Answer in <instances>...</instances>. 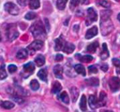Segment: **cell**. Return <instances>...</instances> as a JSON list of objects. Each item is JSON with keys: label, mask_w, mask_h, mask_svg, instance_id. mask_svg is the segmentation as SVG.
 Segmentation results:
<instances>
[{"label": "cell", "mask_w": 120, "mask_h": 112, "mask_svg": "<svg viewBox=\"0 0 120 112\" xmlns=\"http://www.w3.org/2000/svg\"><path fill=\"white\" fill-rule=\"evenodd\" d=\"M97 18H98V16L96 11L93 8H89L87 10V18L86 20V25H89L93 22L96 21Z\"/></svg>", "instance_id": "cell-4"}, {"label": "cell", "mask_w": 120, "mask_h": 112, "mask_svg": "<svg viewBox=\"0 0 120 112\" xmlns=\"http://www.w3.org/2000/svg\"><path fill=\"white\" fill-rule=\"evenodd\" d=\"M106 101H107V95H106V94L104 92H101V94H100V98L98 100L100 107L105 106V104H106Z\"/></svg>", "instance_id": "cell-23"}, {"label": "cell", "mask_w": 120, "mask_h": 112, "mask_svg": "<svg viewBox=\"0 0 120 112\" xmlns=\"http://www.w3.org/2000/svg\"><path fill=\"white\" fill-rule=\"evenodd\" d=\"M113 112L112 111H110V110H103V111H102V112Z\"/></svg>", "instance_id": "cell-43"}, {"label": "cell", "mask_w": 120, "mask_h": 112, "mask_svg": "<svg viewBox=\"0 0 120 112\" xmlns=\"http://www.w3.org/2000/svg\"><path fill=\"white\" fill-rule=\"evenodd\" d=\"M6 77H7V74H6V72L4 69V66L1 65V69H0V78H1V80H4Z\"/></svg>", "instance_id": "cell-31"}, {"label": "cell", "mask_w": 120, "mask_h": 112, "mask_svg": "<svg viewBox=\"0 0 120 112\" xmlns=\"http://www.w3.org/2000/svg\"><path fill=\"white\" fill-rule=\"evenodd\" d=\"M8 70L10 73H13L14 72H15L17 71V66L15 65H13V64H11L8 66Z\"/></svg>", "instance_id": "cell-35"}, {"label": "cell", "mask_w": 120, "mask_h": 112, "mask_svg": "<svg viewBox=\"0 0 120 112\" xmlns=\"http://www.w3.org/2000/svg\"><path fill=\"white\" fill-rule=\"evenodd\" d=\"M78 55V54H77ZM79 56V61H81L82 62H84V63H89L91 62L93 60V57L90 55H85V56H81L80 54L78 55Z\"/></svg>", "instance_id": "cell-25"}, {"label": "cell", "mask_w": 120, "mask_h": 112, "mask_svg": "<svg viewBox=\"0 0 120 112\" xmlns=\"http://www.w3.org/2000/svg\"><path fill=\"white\" fill-rule=\"evenodd\" d=\"M30 31L32 32L34 37H44L46 35L44 27L41 21H37L36 23H34L32 25L30 28Z\"/></svg>", "instance_id": "cell-2"}, {"label": "cell", "mask_w": 120, "mask_h": 112, "mask_svg": "<svg viewBox=\"0 0 120 112\" xmlns=\"http://www.w3.org/2000/svg\"><path fill=\"white\" fill-rule=\"evenodd\" d=\"M97 34H98V28L96 26H94L87 30L85 37H86V39L89 40V39H91L92 37H94V36H96Z\"/></svg>", "instance_id": "cell-10"}, {"label": "cell", "mask_w": 120, "mask_h": 112, "mask_svg": "<svg viewBox=\"0 0 120 112\" xmlns=\"http://www.w3.org/2000/svg\"><path fill=\"white\" fill-rule=\"evenodd\" d=\"M89 71L90 73H98V69L95 66H90L89 67Z\"/></svg>", "instance_id": "cell-36"}, {"label": "cell", "mask_w": 120, "mask_h": 112, "mask_svg": "<svg viewBox=\"0 0 120 112\" xmlns=\"http://www.w3.org/2000/svg\"><path fill=\"white\" fill-rule=\"evenodd\" d=\"M116 44H118V45H120V33H118L117 35V37H116Z\"/></svg>", "instance_id": "cell-41"}, {"label": "cell", "mask_w": 120, "mask_h": 112, "mask_svg": "<svg viewBox=\"0 0 120 112\" xmlns=\"http://www.w3.org/2000/svg\"><path fill=\"white\" fill-rule=\"evenodd\" d=\"M1 107H3L4 109H11L12 108L14 107V104L11 102H9V101H4V102H1Z\"/></svg>", "instance_id": "cell-27"}, {"label": "cell", "mask_w": 120, "mask_h": 112, "mask_svg": "<svg viewBox=\"0 0 120 112\" xmlns=\"http://www.w3.org/2000/svg\"><path fill=\"white\" fill-rule=\"evenodd\" d=\"M70 94H71V97H72V102H75L77 100L78 97H79V92L78 89L77 88H75V87L71 88V89H70Z\"/></svg>", "instance_id": "cell-15"}, {"label": "cell", "mask_w": 120, "mask_h": 112, "mask_svg": "<svg viewBox=\"0 0 120 112\" xmlns=\"http://www.w3.org/2000/svg\"><path fill=\"white\" fill-rule=\"evenodd\" d=\"M112 61V64L115 65V66L118 68L117 73H120V60L117 59H113Z\"/></svg>", "instance_id": "cell-34"}, {"label": "cell", "mask_w": 120, "mask_h": 112, "mask_svg": "<svg viewBox=\"0 0 120 112\" xmlns=\"http://www.w3.org/2000/svg\"><path fill=\"white\" fill-rule=\"evenodd\" d=\"M75 71L79 73V74H81L83 76H86V71H85V68L84 67L81 65V64H76L75 66Z\"/></svg>", "instance_id": "cell-21"}, {"label": "cell", "mask_w": 120, "mask_h": 112, "mask_svg": "<svg viewBox=\"0 0 120 112\" xmlns=\"http://www.w3.org/2000/svg\"><path fill=\"white\" fill-rule=\"evenodd\" d=\"M79 2H80V0H71L70 1V8L72 10L75 8L79 4Z\"/></svg>", "instance_id": "cell-33"}, {"label": "cell", "mask_w": 120, "mask_h": 112, "mask_svg": "<svg viewBox=\"0 0 120 112\" xmlns=\"http://www.w3.org/2000/svg\"><path fill=\"white\" fill-rule=\"evenodd\" d=\"M36 17H37V14H36L35 13H34V12H28V13L25 15V18L27 20H33V19H34Z\"/></svg>", "instance_id": "cell-32"}, {"label": "cell", "mask_w": 120, "mask_h": 112, "mask_svg": "<svg viewBox=\"0 0 120 112\" xmlns=\"http://www.w3.org/2000/svg\"><path fill=\"white\" fill-rule=\"evenodd\" d=\"M34 61L38 66H41L45 64V57L43 55L39 54L35 58Z\"/></svg>", "instance_id": "cell-20"}, {"label": "cell", "mask_w": 120, "mask_h": 112, "mask_svg": "<svg viewBox=\"0 0 120 112\" xmlns=\"http://www.w3.org/2000/svg\"><path fill=\"white\" fill-rule=\"evenodd\" d=\"M86 83L89 85H91V86H98L99 85V80L98 78H89V79H86Z\"/></svg>", "instance_id": "cell-24"}, {"label": "cell", "mask_w": 120, "mask_h": 112, "mask_svg": "<svg viewBox=\"0 0 120 112\" xmlns=\"http://www.w3.org/2000/svg\"><path fill=\"white\" fill-rule=\"evenodd\" d=\"M63 56L62 54H58L55 57V60L56 61H60L63 60Z\"/></svg>", "instance_id": "cell-38"}, {"label": "cell", "mask_w": 120, "mask_h": 112, "mask_svg": "<svg viewBox=\"0 0 120 112\" xmlns=\"http://www.w3.org/2000/svg\"><path fill=\"white\" fill-rule=\"evenodd\" d=\"M115 1H120V0H115Z\"/></svg>", "instance_id": "cell-45"}, {"label": "cell", "mask_w": 120, "mask_h": 112, "mask_svg": "<svg viewBox=\"0 0 120 112\" xmlns=\"http://www.w3.org/2000/svg\"><path fill=\"white\" fill-rule=\"evenodd\" d=\"M79 107H80L82 111H83V112L86 111V109H87V107H86V96L84 95L81 97L80 102H79Z\"/></svg>", "instance_id": "cell-22"}, {"label": "cell", "mask_w": 120, "mask_h": 112, "mask_svg": "<svg viewBox=\"0 0 120 112\" xmlns=\"http://www.w3.org/2000/svg\"><path fill=\"white\" fill-rule=\"evenodd\" d=\"M108 57H109V52L108 49L107 44L105 43H103V50H102V52L101 53V58L103 60H105Z\"/></svg>", "instance_id": "cell-17"}, {"label": "cell", "mask_w": 120, "mask_h": 112, "mask_svg": "<svg viewBox=\"0 0 120 112\" xmlns=\"http://www.w3.org/2000/svg\"><path fill=\"white\" fill-rule=\"evenodd\" d=\"M38 77L43 81L47 82V76H48V71L46 68H42L41 69L38 73H37Z\"/></svg>", "instance_id": "cell-14"}, {"label": "cell", "mask_w": 120, "mask_h": 112, "mask_svg": "<svg viewBox=\"0 0 120 112\" xmlns=\"http://www.w3.org/2000/svg\"><path fill=\"white\" fill-rule=\"evenodd\" d=\"M63 67L60 64H57L53 68V73L56 78L59 79L63 78Z\"/></svg>", "instance_id": "cell-11"}, {"label": "cell", "mask_w": 120, "mask_h": 112, "mask_svg": "<svg viewBox=\"0 0 120 112\" xmlns=\"http://www.w3.org/2000/svg\"><path fill=\"white\" fill-rule=\"evenodd\" d=\"M65 44V42L62 36L59 37L55 40V50L56 51H60L63 49L64 46Z\"/></svg>", "instance_id": "cell-8"}, {"label": "cell", "mask_w": 120, "mask_h": 112, "mask_svg": "<svg viewBox=\"0 0 120 112\" xmlns=\"http://www.w3.org/2000/svg\"><path fill=\"white\" fill-rule=\"evenodd\" d=\"M68 0H57L56 5L58 9L60 10H63L65 8L66 4Z\"/></svg>", "instance_id": "cell-29"}, {"label": "cell", "mask_w": 120, "mask_h": 112, "mask_svg": "<svg viewBox=\"0 0 120 112\" xmlns=\"http://www.w3.org/2000/svg\"><path fill=\"white\" fill-rule=\"evenodd\" d=\"M44 45V42L41 40H35L34 42H32L28 47L27 49L28 50H30V52H35L37 50H39L42 48Z\"/></svg>", "instance_id": "cell-7"}, {"label": "cell", "mask_w": 120, "mask_h": 112, "mask_svg": "<svg viewBox=\"0 0 120 112\" xmlns=\"http://www.w3.org/2000/svg\"><path fill=\"white\" fill-rule=\"evenodd\" d=\"M30 85L31 89L34 91H36L39 88V83H38V81L37 80H32L30 82Z\"/></svg>", "instance_id": "cell-30"}, {"label": "cell", "mask_w": 120, "mask_h": 112, "mask_svg": "<svg viewBox=\"0 0 120 112\" xmlns=\"http://www.w3.org/2000/svg\"><path fill=\"white\" fill-rule=\"evenodd\" d=\"M117 19L120 21V13L118 14V16H117Z\"/></svg>", "instance_id": "cell-44"}, {"label": "cell", "mask_w": 120, "mask_h": 112, "mask_svg": "<svg viewBox=\"0 0 120 112\" xmlns=\"http://www.w3.org/2000/svg\"><path fill=\"white\" fill-rule=\"evenodd\" d=\"M98 46L99 44L98 42H94L89 45H88V47H86V51L89 53H95Z\"/></svg>", "instance_id": "cell-16"}, {"label": "cell", "mask_w": 120, "mask_h": 112, "mask_svg": "<svg viewBox=\"0 0 120 112\" xmlns=\"http://www.w3.org/2000/svg\"><path fill=\"white\" fill-rule=\"evenodd\" d=\"M89 104L90 107L91 109H96V108H98V107H100L98 100H97V98L94 95H90L89 96Z\"/></svg>", "instance_id": "cell-9"}, {"label": "cell", "mask_w": 120, "mask_h": 112, "mask_svg": "<svg viewBox=\"0 0 120 112\" xmlns=\"http://www.w3.org/2000/svg\"><path fill=\"white\" fill-rule=\"evenodd\" d=\"M75 49V46L73 44L70 43V42H65V44L63 50L64 52L67 54H71L74 52Z\"/></svg>", "instance_id": "cell-13"}, {"label": "cell", "mask_w": 120, "mask_h": 112, "mask_svg": "<svg viewBox=\"0 0 120 112\" xmlns=\"http://www.w3.org/2000/svg\"><path fill=\"white\" fill-rule=\"evenodd\" d=\"M19 33L16 29V26L14 24L8 25L6 28V36L9 41H13L18 37Z\"/></svg>", "instance_id": "cell-3"}, {"label": "cell", "mask_w": 120, "mask_h": 112, "mask_svg": "<svg viewBox=\"0 0 120 112\" xmlns=\"http://www.w3.org/2000/svg\"><path fill=\"white\" fill-rule=\"evenodd\" d=\"M29 6L31 9H37L40 6L39 0H30Z\"/></svg>", "instance_id": "cell-28"}, {"label": "cell", "mask_w": 120, "mask_h": 112, "mask_svg": "<svg viewBox=\"0 0 120 112\" xmlns=\"http://www.w3.org/2000/svg\"><path fill=\"white\" fill-rule=\"evenodd\" d=\"M100 4L101 6H103V7H105V8H109L110 6V4L109 3V1H108L106 0H102V1H101Z\"/></svg>", "instance_id": "cell-37"}, {"label": "cell", "mask_w": 120, "mask_h": 112, "mask_svg": "<svg viewBox=\"0 0 120 112\" xmlns=\"http://www.w3.org/2000/svg\"><path fill=\"white\" fill-rule=\"evenodd\" d=\"M109 86L112 92H116L120 89V79L118 77H112L109 80Z\"/></svg>", "instance_id": "cell-5"}, {"label": "cell", "mask_w": 120, "mask_h": 112, "mask_svg": "<svg viewBox=\"0 0 120 112\" xmlns=\"http://www.w3.org/2000/svg\"><path fill=\"white\" fill-rule=\"evenodd\" d=\"M28 56V52L27 49H22L20 50H19L16 54V56L18 59H23L27 58V56Z\"/></svg>", "instance_id": "cell-19"}, {"label": "cell", "mask_w": 120, "mask_h": 112, "mask_svg": "<svg viewBox=\"0 0 120 112\" xmlns=\"http://www.w3.org/2000/svg\"><path fill=\"white\" fill-rule=\"evenodd\" d=\"M101 69L104 71V72H106L107 71H108V64H103V65H102L101 66Z\"/></svg>", "instance_id": "cell-40"}, {"label": "cell", "mask_w": 120, "mask_h": 112, "mask_svg": "<svg viewBox=\"0 0 120 112\" xmlns=\"http://www.w3.org/2000/svg\"><path fill=\"white\" fill-rule=\"evenodd\" d=\"M59 97H60V100H61L63 102H64L65 104H69V102H70V99H69L68 95L67 94L66 92H63L60 95Z\"/></svg>", "instance_id": "cell-26"}, {"label": "cell", "mask_w": 120, "mask_h": 112, "mask_svg": "<svg viewBox=\"0 0 120 112\" xmlns=\"http://www.w3.org/2000/svg\"><path fill=\"white\" fill-rule=\"evenodd\" d=\"M112 12L110 10H105L101 12V28L103 35L109 34L113 29V25L110 19Z\"/></svg>", "instance_id": "cell-1"}, {"label": "cell", "mask_w": 120, "mask_h": 112, "mask_svg": "<svg viewBox=\"0 0 120 112\" xmlns=\"http://www.w3.org/2000/svg\"><path fill=\"white\" fill-rule=\"evenodd\" d=\"M45 21H46L45 23H46V27L47 30H49V21H48V20H47L46 18L45 19Z\"/></svg>", "instance_id": "cell-42"}, {"label": "cell", "mask_w": 120, "mask_h": 112, "mask_svg": "<svg viewBox=\"0 0 120 112\" xmlns=\"http://www.w3.org/2000/svg\"><path fill=\"white\" fill-rule=\"evenodd\" d=\"M4 8L8 13H9L11 15L16 16L19 13L18 7L17 6V5H15V4L12 2H7L4 5Z\"/></svg>", "instance_id": "cell-6"}, {"label": "cell", "mask_w": 120, "mask_h": 112, "mask_svg": "<svg viewBox=\"0 0 120 112\" xmlns=\"http://www.w3.org/2000/svg\"><path fill=\"white\" fill-rule=\"evenodd\" d=\"M34 69H35V67L32 62H29L23 66V70L25 73H30V74L32 73Z\"/></svg>", "instance_id": "cell-12"}, {"label": "cell", "mask_w": 120, "mask_h": 112, "mask_svg": "<svg viewBox=\"0 0 120 112\" xmlns=\"http://www.w3.org/2000/svg\"><path fill=\"white\" fill-rule=\"evenodd\" d=\"M61 90H62V86H61L60 83L58 81H55L53 84V86H52V89H51L52 92L53 94H57Z\"/></svg>", "instance_id": "cell-18"}, {"label": "cell", "mask_w": 120, "mask_h": 112, "mask_svg": "<svg viewBox=\"0 0 120 112\" xmlns=\"http://www.w3.org/2000/svg\"><path fill=\"white\" fill-rule=\"evenodd\" d=\"M13 100L15 102H17L18 103H19V104H20V103H22L23 102V100L21 99V98H20V97H13Z\"/></svg>", "instance_id": "cell-39"}]
</instances>
